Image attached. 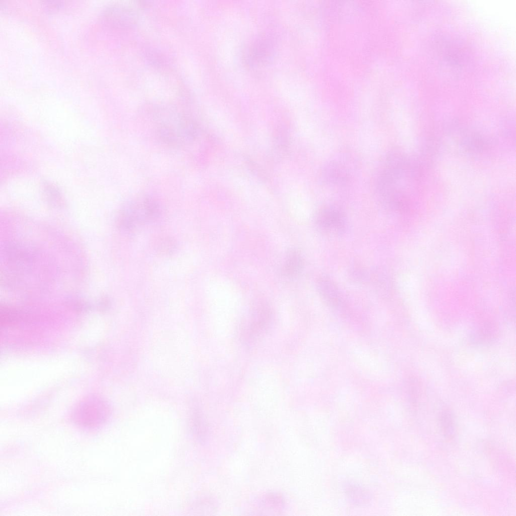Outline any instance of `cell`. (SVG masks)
Segmentation results:
<instances>
[{
	"label": "cell",
	"instance_id": "obj_1",
	"mask_svg": "<svg viewBox=\"0 0 516 516\" xmlns=\"http://www.w3.org/2000/svg\"><path fill=\"white\" fill-rule=\"evenodd\" d=\"M161 214V207L155 200L147 197L139 198L127 203L121 210L118 217V226L125 231H131L142 224L155 221Z\"/></svg>",
	"mask_w": 516,
	"mask_h": 516
},
{
	"label": "cell",
	"instance_id": "obj_5",
	"mask_svg": "<svg viewBox=\"0 0 516 516\" xmlns=\"http://www.w3.org/2000/svg\"><path fill=\"white\" fill-rule=\"evenodd\" d=\"M316 288L320 297L329 305L340 310L345 309L346 304L343 294L330 277H320L316 282Z\"/></svg>",
	"mask_w": 516,
	"mask_h": 516
},
{
	"label": "cell",
	"instance_id": "obj_7",
	"mask_svg": "<svg viewBox=\"0 0 516 516\" xmlns=\"http://www.w3.org/2000/svg\"><path fill=\"white\" fill-rule=\"evenodd\" d=\"M304 260L301 252L297 249H290L286 254L282 266V273L289 278H294L302 271Z\"/></svg>",
	"mask_w": 516,
	"mask_h": 516
},
{
	"label": "cell",
	"instance_id": "obj_8",
	"mask_svg": "<svg viewBox=\"0 0 516 516\" xmlns=\"http://www.w3.org/2000/svg\"><path fill=\"white\" fill-rule=\"evenodd\" d=\"M439 424L444 436L452 439L455 435L456 424L454 415L448 411L442 412L439 416Z\"/></svg>",
	"mask_w": 516,
	"mask_h": 516
},
{
	"label": "cell",
	"instance_id": "obj_3",
	"mask_svg": "<svg viewBox=\"0 0 516 516\" xmlns=\"http://www.w3.org/2000/svg\"><path fill=\"white\" fill-rule=\"evenodd\" d=\"M314 222L322 232L332 234L342 233L347 224L344 213L340 209L333 205L320 208L315 214Z\"/></svg>",
	"mask_w": 516,
	"mask_h": 516
},
{
	"label": "cell",
	"instance_id": "obj_2",
	"mask_svg": "<svg viewBox=\"0 0 516 516\" xmlns=\"http://www.w3.org/2000/svg\"><path fill=\"white\" fill-rule=\"evenodd\" d=\"M110 413L107 404L97 397H88L74 407L71 417L77 426L85 429L98 427L105 422Z\"/></svg>",
	"mask_w": 516,
	"mask_h": 516
},
{
	"label": "cell",
	"instance_id": "obj_4",
	"mask_svg": "<svg viewBox=\"0 0 516 516\" xmlns=\"http://www.w3.org/2000/svg\"><path fill=\"white\" fill-rule=\"evenodd\" d=\"M102 19L108 27L123 30L134 26L138 21V15L129 7L121 5H115L104 10L102 15Z\"/></svg>",
	"mask_w": 516,
	"mask_h": 516
},
{
	"label": "cell",
	"instance_id": "obj_6",
	"mask_svg": "<svg viewBox=\"0 0 516 516\" xmlns=\"http://www.w3.org/2000/svg\"><path fill=\"white\" fill-rule=\"evenodd\" d=\"M246 61L248 65L257 67L267 63L272 56L273 47L267 39L257 40L246 50Z\"/></svg>",
	"mask_w": 516,
	"mask_h": 516
}]
</instances>
